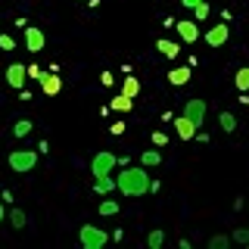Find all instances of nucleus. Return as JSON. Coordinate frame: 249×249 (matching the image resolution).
Masks as SVG:
<instances>
[{
	"mask_svg": "<svg viewBox=\"0 0 249 249\" xmlns=\"http://www.w3.org/2000/svg\"><path fill=\"white\" fill-rule=\"evenodd\" d=\"M0 47H3V50H13V47H16V41H13L10 35H0Z\"/></svg>",
	"mask_w": 249,
	"mask_h": 249,
	"instance_id": "29",
	"label": "nucleus"
},
{
	"mask_svg": "<svg viewBox=\"0 0 249 249\" xmlns=\"http://www.w3.org/2000/svg\"><path fill=\"white\" fill-rule=\"evenodd\" d=\"M228 246H231L228 233H215V237H209V249H228Z\"/></svg>",
	"mask_w": 249,
	"mask_h": 249,
	"instance_id": "22",
	"label": "nucleus"
},
{
	"mask_svg": "<svg viewBox=\"0 0 249 249\" xmlns=\"http://www.w3.org/2000/svg\"><path fill=\"white\" fill-rule=\"evenodd\" d=\"M41 75H44L41 66H25V78H37V81H41Z\"/></svg>",
	"mask_w": 249,
	"mask_h": 249,
	"instance_id": "27",
	"label": "nucleus"
},
{
	"mask_svg": "<svg viewBox=\"0 0 249 249\" xmlns=\"http://www.w3.org/2000/svg\"><path fill=\"white\" fill-rule=\"evenodd\" d=\"M159 162H162V153L159 150H146L143 156H140V165H143V168H156Z\"/></svg>",
	"mask_w": 249,
	"mask_h": 249,
	"instance_id": "18",
	"label": "nucleus"
},
{
	"mask_svg": "<svg viewBox=\"0 0 249 249\" xmlns=\"http://www.w3.org/2000/svg\"><path fill=\"white\" fill-rule=\"evenodd\" d=\"M156 50H159L165 59H175L178 53H181V44H175V41H165V37H162V41H156Z\"/></svg>",
	"mask_w": 249,
	"mask_h": 249,
	"instance_id": "14",
	"label": "nucleus"
},
{
	"mask_svg": "<svg viewBox=\"0 0 249 249\" xmlns=\"http://www.w3.org/2000/svg\"><path fill=\"white\" fill-rule=\"evenodd\" d=\"M3 218H6V212H3V206H0V224H3Z\"/></svg>",
	"mask_w": 249,
	"mask_h": 249,
	"instance_id": "33",
	"label": "nucleus"
},
{
	"mask_svg": "<svg viewBox=\"0 0 249 249\" xmlns=\"http://www.w3.org/2000/svg\"><path fill=\"white\" fill-rule=\"evenodd\" d=\"M41 90L47 93V97H56V93L62 90V78L56 72H44L41 75Z\"/></svg>",
	"mask_w": 249,
	"mask_h": 249,
	"instance_id": "10",
	"label": "nucleus"
},
{
	"mask_svg": "<svg viewBox=\"0 0 249 249\" xmlns=\"http://www.w3.org/2000/svg\"><path fill=\"white\" fill-rule=\"evenodd\" d=\"M109 131H112L115 137H122V134H124V122H115V124H112V128H109Z\"/></svg>",
	"mask_w": 249,
	"mask_h": 249,
	"instance_id": "30",
	"label": "nucleus"
},
{
	"mask_svg": "<svg viewBox=\"0 0 249 249\" xmlns=\"http://www.w3.org/2000/svg\"><path fill=\"white\" fill-rule=\"evenodd\" d=\"M218 124H221L224 134H233V131H237V115H233V112H221V115H218Z\"/></svg>",
	"mask_w": 249,
	"mask_h": 249,
	"instance_id": "16",
	"label": "nucleus"
},
{
	"mask_svg": "<svg viewBox=\"0 0 249 249\" xmlns=\"http://www.w3.org/2000/svg\"><path fill=\"white\" fill-rule=\"evenodd\" d=\"M6 162H10V168L16 175H28V171L37 165V150H13L6 156Z\"/></svg>",
	"mask_w": 249,
	"mask_h": 249,
	"instance_id": "2",
	"label": "nucleus"
},
{
	"mask_svg": "<svg viewBox=\"0 0 249 249\" xmlns=\"http://www.w3.org/2000/svg\"><path fill=\"white\" fill-rule=\"evenodd\" d=\"M115 165H119V156L109 153V150H100L97 156H93V162H90V171H93V178L97 175H112Z\"/></svg>",
	"mask_w": 249,
	"mask_h": 249,
	"instance_id": "4",
	"label": "nucleus"
},
{
	"mask_svg": "<svg viewBox=\"0 0 249 249\" xmlns=\"http://www.w3.org/2000/svg\"><path fill=\"white\" fill-rule=\"evenodd\" d=\"M168 143V134H165V131H156V134H153V146H165Z\"/></svg>",
	"mask_w": 249,
	"mask_h": 249,
	"instance_id": "28",
	"label": "nucleus"
},
{
	"mask_svg": "<svg viewBox=\"0 0 249 249\" xmlns=\"http://www.w3.org/2000/svg\"><path fill=\"white\" fill-rule=\"evenodd\" d=\"M228 37H231V28L224 25V22H221V25H212V28L206 31V44L209 47H224V44H228Z\"/></svg>",
	"mask_w": 249,
	"mask_h": 249,
	"instance_id": "8",
	"label": "nucleus"
},
{
	"mask_svg": "<svg viewBox=\"0 0 249 249\" xmlns=\"http://www.w3.org/2000/svg\"><path fill=\"white\" fill-rule=\"evenodd\" d=\"M181 3L187 6V10H193V6H196V3H199V0H181Z\"/></svg>",
	"mask_w": 249,
	"mask_h": 249,
	"instance_id": "32",
	"label": "nucleus"
},
{
	"mask_svg": "<svg viewBox=\"0 0 249 249\" xmlns=\"http://www.w3.org/2000/svg\"><path fill=\"white\" fill-rule=\"evenodd\" d=\"M93 190H97L100 196L112 193V190H115V178H112V175H97V178H93Z\"/></svg>",
	"mask_w": 249,
	"mask_h": 249,
	"instance_id": "13",
	"label": "nucleus"
},
{
	"mask_svg": "<svg viewBox=\"0 0 249 249\" xmlns=\"http://www.w3.org/2000/svg\"><path fill=\"white\" fill-rule=\"evenodd\" d=\"M131 106H134V100H131V97H124V93L112 97V103H109V109H115V112H131Z\"/></svg>",
	"mask_w": 249,
	"mask_h": 249,
	"instance_id": "17",
	"label": "nucleus"
},
{
	"mask_svg": "<svg viewBox=\"0 0 249 249\" xmlns=\"http://www.w3.org/2000/svg\"><path fill=\"white\" fill-rule=\"evenodd\" d=\"M206 112H209V106H206V100H199V97H193V100H187V103H184V115L196 124V128L206 122Z\"/></svg>",
	"mask_w": 249,
	"mask_h": 249,
	"instance_id": "5",
	"label": "nucleus"
},
{
	"mask_svg": "<svg viewBox=\"0 0 249 249\" xmlns=\"http://www.w3.org/2000/svg\"><path fill=\"white\" fill-rule=\"evenodd\" d=\"M150 171L143 165H122V175H115V190H122L124 196H146L150 193Z\"/></svg>",
	"mask_w": 249,
	"mask_h": 249,
	"instance_id": "1",
	"label": "nucleus"
},
{
	"mask_svg": "<svg viewBox=\"0 0 249 249\" xmlns=\"http://www.w3.org/2000/svg\"><path fill=\"white\" fill-rule=\"evenodd\" d=\"M6 81H10V88L22 90L25 88V66H22V62H13V66L6 69Z\"/></svg>",
	"mask_w": 249,
	"mask_h": 249,
	"instance_id": "11",
	"label": "nucleus"
},
{
	"mask_svg": "<svg viewBox=\"0 0 249 249\" xmlns=\"http://www.w3.org/2000/svg\"><path fill=\"white\" fill-rule=\"evenodd\" d=\"M196 131L199 128L187 119V115H178V119H175V134L181 137V140H193V137H196Z\"/></svg>",
	"mask_w": 249,
	"mask_h": 249,
	"instance_id": "9",
	"label": "nucleus"
},
{
	"mask_svg": "<svg viewBox=\"0 0 249 249\" xmlns=\"http://www.w3.org/2000/svg\"><path fill=\"white\" fill-rule=\"evenodd\" d=\"M44 31L37 28V25H25V50H31V53H41L44 50Z\"/></svg>",
	"mask_w": 249,
	"mask_h": 249,
	"instance_id": "7",
	"label": "nucleus"
},
{
	"mask_svg": "<svg viewBox=\"0 0 249 249\" xmlns=\"http://www.w3.org/2000/svg\"><path fill=\"white\" fill-rule=\"evenodd\" d=\"M10 224H13L16 231H22V228H25V224H28L25 212H22V209H13V212H10Z\"/></svg>",
	"mask_w": 249,
	"mask_h": 249,
	"instance_id": "21",
	"label": "nucleus"
},
{
	"mask_svg": "<svg viewBox=\"0 0 249 249\" xmlns=\"http://www.w3.org/2000/svg\"><path fill=\"white\" fill-rule=\"evenodd\" d=\"M190 78H193L190 66H175V69H171V72H168V81L175 84V88H181V84H187V81H190Z\"/></svg>",
	"mask_w": 249,
	"mask_h": 249,
	"instance_id": "12",
	"label": "nucleus"
},
{
	"mask_svg": "<svg viewBox=\"0 0 249 249\" xmlns=\"http://www.w3.org/2000/svg\"><path fill=\"white\" fill-rule=\"evenodd\" d=\"M233 84H237V90H240V93H246V90H249V66H243V69L237 72Z\"/></svg>",
	"mask_w": 249,
	"mask_h": 249,
	"instance_id": "19",
	"label": "nucleus"
},
{
	"mask_svg": "<svg viewBox=\"0 0 249 249\" xmlns=\"http://www.w3.org/2000/svg\"><path fill=\"white\" fill-rule=\"evenodd\" d=\"M78 240H81L84 249H103L106 246V231L97 228V224H81V231H78Z\"/></svg>",
	"mask_w": 249,
	"mask_h": 249,
	"instance_id": "3",
	"label": "nucleus"
},
{
	"mask_svg": "<svg viewBox=\"0 0 249 249\" xmlns=\"http://www.w3.org/2000/svg\"><path fill=\"white\" fill-rule=\"evenodd\" d=\"M193 16H196L193 22H202V19H209V3H206V0H199V3L193 6Z\"/></svg>",
	"mask_w": 249,
	"mask_h": 249,
	"instance_id": "25",
	"label": "nucleus"
},
{
	"mask_svg": "<svg viewBox=\"0 0 249 249\" xmlns=\"http://www.w3.org/2000/svg\"><path fill=\"white\" fill-rule=\"evenodd\" d=\"M31 128H35V122H28V119H19V122L13 124V134H16V137H28V134H31Z\"/></svg>",
	"mask_w": 249,
	"mask_h": 249,
	"instance_id": "20",
	"label": "nucleus"
},
{
	"mask_svg": "<svg viewBox=\"0 0 249 249\" xmlns=\"http://www.w3.org/2000/svg\"><path fill=\"white\" fill-rule=\"evenodd\" d=\"M122 93H124V97H131V100H134V97H137V93H140V81H137V78H134V75H124V84H122Z\"/></svg>",
	"mask_w": 249,
	"mask_h": 249,
	"instance_id": "15",
	"label": "nucleus"
},
{
	"mask_svg": "<svg viewBox=\"0 0 249 249\" xmlns=\"http://www.w3.org/2000/svg\"><path fill=\"white\" fill-rule=\"evenodd\" d=\"M162 243H165V233H162V231H150L146 246H150V249H162Z\"/></svg>",
	"mask_w": 249,
	"mask_h": 249,
	"instance_id": "23",
	"label": "nucleus"
},
{
	"mask_svg": "<svg viewBox=\"0 0 249 249\" xmlns=\"http://www.w3.org/2000/svg\"><path fill=\"white\" fill-rule=\"evenodd\" d=\"M100 84H103V88H112V75L103 72V75H100Z\"/></svg>",
	"mask_w": 249,
	"mask_h": 249,
	"instance_id": "31",
	"label": "nucleus"
},
{
	"mask_svg": "<svg viewBox=\"0 0 249 249\" xmlns=\"http://www.w3.org/2000/svg\"><path fill=\"white\" fill-rule=\"evenodd\" d=\"M231 240H237V243H243V246H246V243H249V228H237Z\"/></svg>",
	"mask_w": 249,
	"mask_h": 249,
	"instance_id": "26",
	"label": "nucleus"
},
{
	"mask_svg": "<svg viewBox=\"0 0 249 249\" xmlns=\"http://www.w3.org/2000/svg\"><path fill=\"white\" fill-rule=\"evenodd\" d=\"M175 31L181 35V41H184V44H196V41H199V22H193V19H181V22H175Z\"/></svg>",
	"mask_w": 249,
	"mask_h": 249,
	"instance_id": "6",
	"label": "nucleus"
},
{
	"mask_svg": "<svg viewBox=\"0 0 249 249\" xmlns=\"http://www.w3.org/2000/svg\"><path fill=\"white\" fill-rule=\"evenodd\" d=\"M115 212H119V202H115V199H103V202H100V215H115Z\"/></svg>",
	"mask_w": 249,
	"mask_h": 249,
	"instance_id": "24",
	"label": "nucleus"
}]
</instances>
